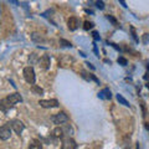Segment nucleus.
I'll list each match as a JSON object with an SVG mask.
<instances>
[{"label":"nucleus","instance_id":"nucleus-1","mask_svg":"<svg viewBox=\"0 0 149 149\" xmlns=\"http://www.w3.org/2000/svg\"><path fill=\"white\" fill-rule=\"evenodd\" d=\"M24 78H25V81L28 82V83H30V85L35 83V80H36L35 71H34V68L31 66H28V67H25L24 68Z\"/></svg>","mask_w":149,"mask_h":149},{"label":"nucleus","instance_id":"nucleus-2","mask_svg":"<svg viewBox=\"0 0 149 149\" xmlns=\"http://www.w3.org/2000/svg\"><path fill=\"white\" fill-rule=\"evenodd\" d=\"M7 124H9L11 128L14 129V132L16 134H19V136H20V134L22 133V130L25 129V124L20 121V119H13V121L7 122Z\"/></svg>","mask_w":149,"mask_h":149},{"label":"nucleus","instance_id":"nucleus-3","mask_svg":"<svg viewBox=\"0 0 149 149\" xmlns=\"http://www.w3.org/2000/svg\"><path fill=\"white\" fill-rule=\"evenodd\" d=\"M51 121L55 123V124H65V123L68 122V117L65 112H60V113L55 114L51 117Z\"/></svg>","mask_w":149,"mask_h":149},{"label":"nucleus","instance_id":"nucleus-4","mask_svg":"<svg viewBox=\"0 0 149 149\" xmlns=\"http://www.w3.org/2000/svg\"><path fill=\"white\" fill-rule=\"evenodd\" d=\"M11 136V130H10V126L6 124L0 127V139L1 140H7Z\"/></svg>","mask_w":149,"mask_h":149},{"label":"nucleus","instance_id":"nucleus-5","mask_svg":"<svg viewBox=\"0 0 149 149\" xmlns=\"http://www.w3.org/2000/svg\"><path fill=\"white\" fill-rule=\"evenodd\" d=\"M39 104L42 108H55L58 106L57 99H41L39 101Z\"/></svg>","mask_w":149,"mask_h":149},{"label":"nucleus","instance_id":"nucleus-6","mask_svg":"<svg viewBox=\"0 0 149 149\" xmlns=\"http://www.w3.org/2000/svg\"><path fill=\"white\" fill-rule=\"evenodd\" d=\"M61 149H77V144L72 138H66V139L62 140V145H61Z\"/></svg>","mask_w":149,"mask_h":149},{"label":"nucleus","instance_id":"nucleus-7","mask_svg":"<svg viewBox=\"0 0 149 149\" xmlns=\"http://www.w3.org/2000/svg\"><path fill=\"white\" fill-rule=\"evenodd\" d=\"M78 26H80V20H78L77 17H70L68 20H67V28H68L71 31L77 30Z\"/></svg>","mask_w":149,"mask_h":149},{"label":"nucleus","instance_id":"nucleus-8","mask_svg":"<svg viewBox=\"0 0 149 149\" xmlns=\"http://www.w3.org/2000/svg\"><path fill=\"white\" fill-rule=\"evenodd\" d=\"M7 98V101H9V102L13 104H16V103H19V102H21L22 101V97H21V95L20 93H17V92H15V93H11V95H9L6 97Z\"/></svg>","mask_w":149,"mask_h":149},{"label":"nucleus","instance_id":"nucleus-9","mask_svg":"<svg viewBox=\"0 0 149 149\" xmlns=\"http://www.w3.org/2000/svg\"><path fill=\"white\" fill-rule=\"evenodd\" d=\"M50 56H47V55H44L42 57H41L39 60V66L41 67L42 70H47L48 67H50Z\"/></svg>","mask_w":149,"mask_h":149},{"label":"nucleus","instance_id":"nucleus-10","mask_svg":"<svg viewBox=\"0 0 149 149\" xmlns=\"http://www.w3.org/2000/svg\"><path fill=\"white\" fill-rule=\"evenodd\" d=\"M10 108H13V104H11L9 101H7V98L0 99V109H1L4 113H6V112L10 109Z\"/></svg>","mask_w":149,"mask_h":149},{"label":"nucleus","instance_id":"nucleus-11","mask_svg":"<svg viewBox=\"0 0 149 149\" xmlns=\"http://www.w3.org/2000/svg\"><path fill=\"white\" fill-rule=\"evenodd\" d=\"M111 97H112V93H111L109 88H103L98 93V98H101V99H111Z\"/></svg>","mask_w":149,"mask_h":149},{"label":"nucleus","instance_id":"nucleus-12","mask_svg":"<svg viewBox=\"0 0 149 149\" xmlns=\"http://www.w3.org/2000/svg\"><path fill=\"white\" fill-rule=\"evenodd\" d=\"M31 40L34 41V42H36V44H42L45 42V37H42L40 35V34H37V32H32L31 34Z\"/></svg>","mask_w":149,"mask_h":149},{"label":"nucleus","instance_id":"nucleus-13","mask_svg":"<svg viewBox=\"0 0 149 149\" xmlns=\"http://www.w3.org/2000/svg\"><path fill=\"white\" fill-rule=\"evenodd\" d=\"M29 149H42V144H41L40 140L32 139L29 144Z\"/></svg>","mask_w":149,"mask_h":149},{"label":"nucleus","instance_id":"nucleus-14","mask_svg":"<svg viewBox=\"0 0 149 149\" xmlns=\"http://www.w3.org/2000/svg\"><path fill=\"white\" fill-rule=\"evenodd\" d=\"M52 136L55 138H62L63 137V130L62 128H60V127H56V128L52 130Z\"/></svg>","mask_w":149,"mask_h":149},{"label":"nucleus","instance_id":"nucleus-15","mask_svg":"<svg viewBox=\"0 0 149 149\" xmlns=\"http://www.w3.org/2000/svg\"><path fill=\"white\" fill-rule=\"evenodd\" d=\"M117 101H118V102L121 103V104H123V106H126V107H129V106H130L129 102H128V101H127L122 95H117Z\"/></svg>","mask_w":149,"mask_h":149},{"label":"nucleus","instance_id":"nucleus-16","mask_svg":"<svg viewBox=\"0 0 149 149\" xmlns=\"http://www.w3.org/2000/svg\"><path fill=\"white\" fill-rule=\"evenodd\" d=\"M31 91L34 93H36V95H42L44 93V89L40 87V86H36V85H32L31 86Z\"/></svg>","mask_w":149,"mask_h":149},{"label":"nucleus","instance_id":"nucleus-17","mask_svg":"<svg viewBox=\"0 0 149 149\" xmlns=\"http://www.w3.org/2000/svg\"><path fill=\"white\" fill-rule=\"evenodd\" d=\"M60 44H61L62 46H65V47H72V44H71L70 41L65 40V39H61V40H60Z\"/></svg>","mask_w":149,"mask_h":149},{"label":"nucleus","instance_id":"nucleus-18","mask_svg":"<svg viewBox=\"0 0 149 149\" xmlns=\"http://www.w3.org/2000/svg\"><path fill=\"white\" fill-rule=\"evenodd\" d=\"M117 62L119 63V65H122V66H127L128 65V61H127V58H124V57H118V60H117Z\"/></svg>","mask_w":149,"mask_h":149},{"label":"nucleus","instance_id":"nucleus-19","mask_svg":"<svg viewBox=\"0 0 149 149\" xmlns=\"http://www.w3.org/2000/svg\"><path fill=\"white\" fill-rule=\"evenodd\" d=\"M106 17H107L108 20H109V21H111V22H112V24H113L114 26H119V25H118V21L115 20V19H114L113 16H112V15H106Z\"/></svg>","mask_w":149,"mask_h":149},{"label":"nucleus","instance_id":"nucleus-20","mask_svg":"<svg viewBox=\"0 0 149 149\" xmlns=\"http://www.w3.org/2000/svg\"><path fill=\"white\" fill-rule=\"evenodd\" d=\"M92 28H93V22H91V21H85V24H83V29H85V30H87V31H88V30L92 29Z\"/></svg>","mask_w":149,"mask_h":149},{"label":"nucleus","instance_id":"nucleus-21","mask_svg":"<svg viewBox=\"0 0 149 149\" xmlns=\"http://www.w3.org/2000/svg\"><path fill=\"white\" fill-rule=\"evenodd\" d=\"M62 130H63V134H65V132L68 134H72V128H71L70 124H65V128H62Z\"/></svg>","mask_w":149,"mask_h":149},{"label":"nucleus","instance_id":"nucleus-22","mask_svg":"<svg viewBox=\"0 0 149 149\" xmlns=\"http://www.w3.org/2000/svg\"><path fill=\"white\" fill-rule=\"evenodd\" d=\"M140 107H142V111H143V115L145 117V115H147V108H145V104L143 101H140Z\"/></svg>","mask_w":149,"mask_h":149},{"label":"nucleus","instance_id":"nucleus-23","mask_svg":"<svg viewBox=\"0 0 149 149\" xmlns=\"http://www.w3.org/2000/svg\"><path fill=\"white\" fill-rule=\"evenodd\" d=\"M142 41H143V44H144V45H147V44H148V41H149V34H144V35H143V39H142Z\"/></svg>","mask_w":149,"mask_h":149},{"label":"nucleus","instance_id":"nucleus-24","mask_svg":"<svg viewBox=\"0 0 149 149\" xmlns=\"http://www.w3.org/2000/svg\"><path fill=\"white\" fill-rule=\"evenodd\" d=\"M130 31H132V36H133V39H134V41L136 42H138V37H137V35H136V30H134V28H130Z\"/></svg>","mask_w":149,"mask_h":149},{"label":"nucleus","instance_id":"nucleus-25","mask_svg":"<svg viewBox=\"0 0 149 149\" xmlns=\"http://www.w3.org/2000/svg\"><path fill=\"white\" fill-rule=\"evenodd\" d=\"M96 6L98 7V9L102 10V9H104V3H103V1H97V3H96Z\"/></svg>","mask_w":149,"mask_h":149},{"label":"nucleus","instance_id":"nucleus-26","mask_svg":"<svg viewBox=\"0 0 149 149\" xmlns=\"http://www.w3.org/2000/svg\"><path fill=\"white\" fill-rule=\"evenodd\" d=\"M92 36H93V39H95L96 41L101 40V37H99V35H98V32H97V31H93V32H92Z\"/></svg>","mask_w":149,"mask_h":149},{"label":"nucleus","instance_id":"nucleus-27","mask_svg":"<svg viewBox=\"0 0 149 149\" xmlns=\"http://www.w3.org/2000/svg\"><path fill=\"white\" fill-rule=\"evenodd\" d=\"M35 60H36V55H35V54H32V55H31V58H29L30 63H34V62H35Z\"/></svg>","mask_w":149,"mask_h":149},{"label":"nucleus","instance_id":"nucleus-28","mask_svg":"<svg viewBox=\"0 0 149 149\" xmlns=\"http://www.w3.org/2000/svg\"><path fill=\"white\" fill-rule=\"evenodd\" d=\"M86 65H87V66H88L91 70H95V66H93L92 63H89V62H86Z\"/></svg>","mask_w":149,"mask_h":149},{"label":"nucleus","instance_id":"nucleus-29","mask_svg":"<svg viewBox=\"0 0 149 149\" xmlns=\"http://www.w3.org/2000/svg\"><path fill=\"white\" fill-rule=\"evenodd\" d=\"M93 50H95V54L98 56V50H97V46H96V45H95V48H93Z\"/></svg>","mask_w":149,"mask_h":149},{"label":"nucleus","instance_id":"nucleus-30","mask_svg":"<svg viewBox=\"0 0 149 149\" xmlns=\"http://www.w3.org/2000/svg\"><path fill=\"white\" fill-rule=\"evenodd\" d=\"M119 3H121V4H122V5L124 6V7H127V5H126V1H123V0H119Z\"/></svg>","mask_w":149,"mask_h":149},{"label":"nucleus","instance_id":"nucleus-31","mask_svg":"<svg viewBox=\"0 0 149 149\" xmlns=\"http://www.w3.org/2000/svg\"><path fill=\"white\" fill-rule=\"evenodd\" d=\"M144 126H145V129L149 130V123H144Z\"/></svg>","mask_w":149,"mask_h":149},{"label":"nucleus","instance_id":"nucleus-32","mask_svg":"<svg viewBox=\"0 0 149 149\" xmlns=\"http://www.w3.org/2000/svg\"><path fill=\"white\" fill-rule=\"evenodd\" d=\"M9 3H11V4H15V5H19V1H13V0H11V1H9Z\"/></svg>","mask_w":149,"mask_h":149},{"label":"nucleus","instance_id":"nucleus-33","mask_svg":"<svg viewBox=\"0 0 149 149\" xmlns=\"http://www.w3.org/2000/svg\"><path fill=\"white\" fill-rule=\"evenodd\" d=\"M147 87H148V88H149V83H147Z\"/></svg>","mask_w":149,"mask_h":149},{"label":"nucleus","instance_id":"nucleus-34","mask_svg":"<svg viewBox=\"0 0 149 149\" xmlns=\"http://www.w3.org/2000/svg\"><path fill=\"white\" fill-rule=\"evenodd\" d=\"M147 68H148V71H149V65H148V66H147Z\"/></svg>","mask_w":149,"mask_h":149}]
</instances>
